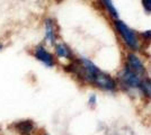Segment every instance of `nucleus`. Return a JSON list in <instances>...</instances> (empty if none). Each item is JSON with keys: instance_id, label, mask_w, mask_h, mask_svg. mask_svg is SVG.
Segmentation results:
<instances>
[{"instance_id": "f257e3e1", "label": "nucleus", "mask_w": 151, "mask_h": 135, "mask_svg": "<svg viewBox=\"0 0 151 135\" xmlns=\"http://www.w3.org/2000/svg\"><path fill=\"white\" fill-rule=\"evenodd\" d=\"M67 70L80 81L108 92L117 90V81L111 74L101 70L93 61L85 56L75 58L67 65Z\"/></svg>"}, {"instance_id": "f03ea898", "label": "nucleus", "mask_w": 151, "mask_h": 135, "mask_svg": "<svg viewBox=\"0 0 151 135\" xmlns=\"http://www.w3.org/2000/svg\"><path fill=\"white\" fill-rule=\"evenodd\" d=\"M145 78L147 76L139 74L124 65L123 69L120 71L116 81L117 86H120L122 89H124L127 92H139L142 95V87Z\"/></svg>"}, {"instance_id": "7ed1b4c3", "label": "nucleus", "mask_w": 151, "mask_h": 135, "mask_svg": "<svg viewBox=\"0 0 151 135\" xmlns=\"http://www.w3.org/2000/svg\"><path fill=\"white\" fill-rule=\"evenodd\" d=\"M113 25L117 35L121 37L122 42L131 52L139 51L141 49V43L143 39H140V35L134 29L130 28L124 21L121 19H113Z\"/></svg>"}, {"instance_id": "20e7f679", "label": "nucleus", "mask_w": 151, "mask_h": 135, "mask_svg": "<svg viewBox=\"0 0 151 135\" xmlns=\"http://www.w3.org/2000/svg\"><path fill=\"white\" fill-rule=\"evenodd\" d=\"M33 56L46 68H53L57 63L55 56L47 50L44 44H38L33 49Z\"/></svg>"}, {"instance_id": "39448f33", "label": "nucleus", "mask_w": 151, "mask_h": 135, "mask_svg": "<svg viewBox=\"0 0 151 135\" xmlns=\"http://www.w3.org/2000/svg\"><path fill=\"white\" fill-rule=\"evenodd\" d=\"M126 68H129L130 70L137 72L139 74H142V76H147V69H145V65L143 63V61L141 60V58L139 56L138 54L130 52L127 53L125 60V64Z\"/></svg>"}, {"instance_id": "423d86ee", "label": "nucleus", "mask_w": 151, "mask_h": 135, "mask_svg": "<svg viewBox=\"0 0 151 135\" xmlns=\"http://www.w3.org/2000/svg\"><path fill=\"white\" fill-rule=\"evenodd\" d=\"M58 26L55 20L46 18L44 20V41L46 44L54 46L58 42Z\"/></svg>"}, {"instance_id": "0eeeda50", "label": "nucleus", "mask_w": 151, "mask_h": 135, "mask_svg": "<svg viewBox=\"0 0 151 135\" xmlns=\"http://www.w3.org/2000/svg\"><path fill=\"white\" fill-rule=\"evenodd\" d=\"M54 52H55V55L59 59H64V60H68V61H72L75 59V54L72 50L70 49L69 45H67L63 42H57L54 44Z\"/></svg>"}, {"instance_id": "6e6552de", "label": "nucleus", "mask_w": 151, "mask_h": 135, "mask_svg": "<svg viewBox=\"0 0 151 135\" xmlns=\"http://www.w3.org/2000/svg\"><path fill=\"white\" fill-rule=\"evenodd\" d=\"M15 131L19 135H32L35 132V124L29 119H24L15 123Z\"/></svg>"}, {"instance_id": "1a4fd4ad", "label": "nucleus", "mask_w": 151, "mask_h": 135, "mask_svg": "<svg viewBox=\"0 0 151 135\" xmlns=\"http://www.w3.org/2000/svg\"><path fill=\"white\" fill-rule=\"evenodd\" d=\"M99 2H101V5L103 6V8L106 10V13L113 19H117L119 18V13H117V10H116V8L114 6L112 0H99Z\"/></svg>"}, {"instance_id": "9d476101", "label": "nucleus", "mask_w": 151, "mask_h": 135, "mask_svg": "<svg viewBox=\"0 0 151 135\" xmlns=\"http://www.w3.org/2000/svg\"><path fill=\"white\" fill-rule=\"evenodd\" d=\"M142 95H145L147 97L151 98V80L147 77L143 81V87H142Z\"/></svg>"}, {"instance_id": "9b49d317", "label": "nucleus", "mask_w": 151, "mask_h": 135, "mask_svg": "<svg viewBox=\"0 0 151 135\" xmlns=\"http://www.w3.org/2000/svg\"><path fill=\"white\" fill-rule=\"evenodd\" d=\"M141 4L147 14L151 13V0H141Z\"/></svg>"}, {"instance_id": "f8f14e48", "label": "nucleus", "mask_w": 151, "mask_h": 135, "mask_svg": "<svg viewBox=\"0 0 151 135\" xmlns=\"http://www.w3.org/2000/svg\"><path fill=\"white\" fill-rule=\"evenodd\" d=\"M2 49H4V44L0 42V51H2Z\"/></svg>"}, {"instance_id": "ddd939ff", "label": "nucleus", "mask_w": 151, "mask_h": 135, "mask_svg": "<svg viewBox=\"0 0 151 135\" xmlns=\"http://www.w3.org/2000/svg\"><path fill=\"white\" fill-rule=\"evenodd\" d=\"M43 135H47V134H43Z\"/></svg>"}]
</instances>
